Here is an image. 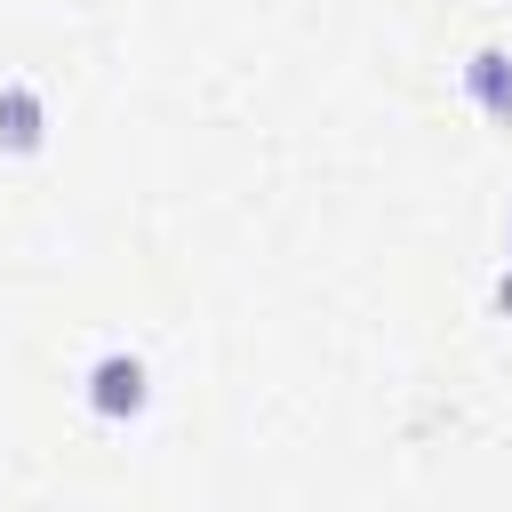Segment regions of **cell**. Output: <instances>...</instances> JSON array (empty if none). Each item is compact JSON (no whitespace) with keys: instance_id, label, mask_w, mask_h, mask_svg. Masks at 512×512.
<instances>
[{"instance_id":"1","label":"cell","mask_w":512,"mask_h":512,"mask_svg":"<svg viewBox=\"0 0 512 512\" xmlns=\"http://www.w3.org/2000/svg\"><path fill=\"white\" fill-rule=\"evenodd\" d=\"M80 408L96 416V424H144L152 416V360L136 352V344H104L88 368H80Z\"/></svg>"},{"instance_id":"5","label":"cell","mask_w":512,"mask_h":512,"mask_svg":"<svg viewBox=\"0 0 512 512\" xmlns=\"http://www.w3.org/2000/svg\"><path fill=\"white\" fill-rule=\"evenodd\" d=\"M504 256H512V224H504Z\"/></svg>"},{"instance_id":"4","label":"cell","mask_w":512,"mask_h":512,"mask_svg":"<svg viewBox=\"0 0 512 512\" xmlns=\"http://www.w3.org/2000/svg\"><path fill=\"white\" fill-rule=\"evenodd\" d=\"M488 312H496V320H512V256H504V272H496V296H488Z\"/></svg>"},{"instance_id":"2","label":"cell","mask_w":512,"mask_h":512,"mask_svg":"<svg viewBox=\"0 0 512 512\" xmlns=\"http://www.w3.org/2000/svg\"><path fill=\"white\" fill-rule=\"evenodd\" d=\"M456 88H464V104L496 128V136H512V48L504 40H480V48H464V64H456Z\"/></svg>"},{"instance_id":"3","label":"cell","mask_w":512,"mask_h":512,"mask_svg":"<svg viewBox=\"0 0 512 512\" xmlns=\"http://www.w3.org/2000/svg\"><path fill=\"white\" fill-rule=\"evenodd\" d=\"M48 128H56L48 88L24 80V72H8V80H0V160H32V152H48Z\"/></svg>"}]
</instances>
